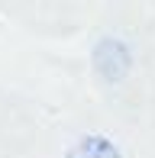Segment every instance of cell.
Instances as JSON below:
<instances>
[{
  "instance_id": "7a4b0ae2",
  "label": "cell",
  "mask_w": 155,
  "mask_h": 158,
  "mask_svg": "<svg viewBox=\"0 0 155 158\" xmlns=\"http://www.w3.org/2000/svg\"><path fill=\"white\" fill-rule=\"evenodd\" d=\"M65 158H119V152H116L113 142L103 139V135H84Z\"/></svg>"
},
{
  "instance_id": "6da1fadb",
  "label": "cell",
  "mask_w": 155,
  "mask_h": 158,
  "mask_svg": "<svg viewBox=\"0 0 155 158\" xmlns=\"http://www.w3.org/2000/svg\"><path fill=\"white\" fill-rule=\"evenodd\" d=\"M94 64H97V71H100L107 81H119V77L129 71V48H126L123 42H116V39H107V42L97 45Z\"/></svg>"
}]
</instances>
